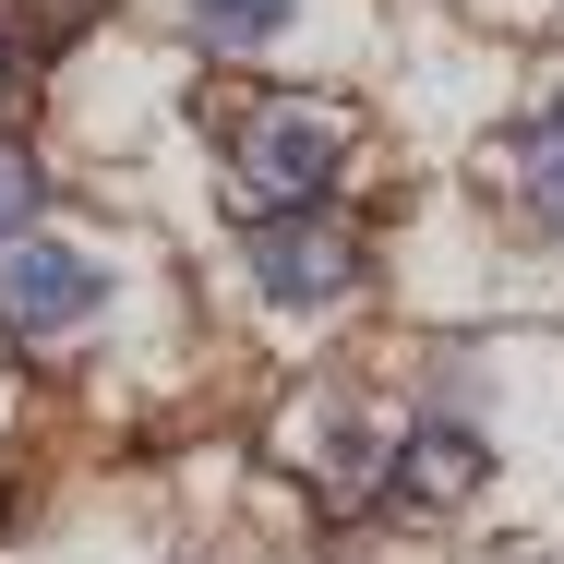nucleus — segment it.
I'll list each match as a JSON object with an SVG mask.
<instances>
[{
	"mask_svg": "<svg viewBox=\"0 0 564 564\" xmlns=\"http://www.w3.org/2000/svg\"><path fill=\"white\" fill-rule=\"evenodd\" d=\"M73 24H85V0H0V36H12V61H24V48L48 61Z\"/></svg>",
	"mask_w": 564,
	"mask_h": 564,
	"instance_id": "6e6552de",
	"label": "nucleus"
},
{
	"mask_svg": "<svg viewBox=\"0 0 564 564\" xmlns=\"http://www.w3.org/2000/svg\"><path fill=\"white\" fill-rule=\"evenodd\" d=\"M480 480H492V433H480V421H409V433H397V492H409V505L445 517Z\"/></svg>",
	"mask_w": 564,
	"mask_h": 564,
	"instance_id": "20e7f679",
	"label": "nucleus"
},
{
	"mask_svg": "<svg viewBox=\"0 0 564 564\" xmlns=\"http://www.w3.org/2000/svg\"><path fill=\"white\" fill-rule=\"evenodd\" d=\"M360 276H372L360 217H337V205H313V217H252V289H264L276 313H337Z\"/></svg>",
	"mask_w": 564,
	"mask_h": 564,
	"instance_id": "7ed1b4c3",
	"label": "nucleus"
},
{
	"mask_svg": "<svg viewBox=\"0 0 564 564\" xmlns=\"http://www.w3.org/2000/svg\"><path fill=\"white\" fill-rule=\"evenodd\" d=\"M348 144H360V120H348L337 97L252 85V97L228 109V205H240V217H313V205L337 193Z\"/></svg>",
	"mask_w": 564,
	"mask_h": 564,
	"instance_id": "f257e3e1",
	"label": "nucleus"
},
{
	"mask_svg": "<svg viewBox=\"0 0 564 564\" xmlns=\"http://www.w3.org/2000/svg\"><path fill=\"white\" fill-rule=\"evenodd\" d=\"M301 12H313V0H181V36L217 48V61H264Z\"/></svg>",
	"mask_w": 564,
	"mask_h": 564,
	"instance_id": "423d86ee",
	"label": "nucleus"
},
{
	"mask_svg": "<svg viewBox=\"0 0 564 564\" xmlns=\"http://www.w3.org/2000/svg\"><path fill=\"white\" fill-rule=\"evenodd\" d=\"M12 73H24V61H12V36H0V97H12Z\"/></svg>",
	"mask_w": 564,
	"mask_h": 564,
	"instance_id": "1a4fd4ad",
	"label": "nucleus"
},
{
	"mask_svg": "<svg viewBox=\"0 0 564 564\" xmlns=\"http://www.w3.org/2000/svg\"><path fill=\"white\" fill-rule=\"evenodd\" d=\"M36 205H48V169H36V156H24L12 132H0V252H12L24 228H36Z\"/></svg>",
	"mask_w": 564,
	"mask_h": 564,
	"instance_id": "0eeeda50",
	"label": "nucleus"
},
{
	"mask_svg": "<svg viewBox=\"0 0 564 564\" xmlns=\"http://www.w3.org/2000/svg\"><path fill=\"white\" fill-rule=\"evenodd\" d=\"M505 181H517L529 228H541V240H564V97H541V109L517 120V144H505Z\"/></svg>",
	"mask_w": 564,
	"mask_h": 564,
	"instance_id": "39448f33",
	"label": "nucleus"
},
{
	"mask_svg": "<svg viewBox=\"0 0 564 564\" xmlns=\"http://www.w3.org/2000/svg\"><path fill=\"white\" fill-rule=\"evenodd\" d=\"M97 325H109V252H85V240H12L0 252V337L61 348V337H97Z\"/></svg>",
	"mask_w": 564,
	"mask_h": 564,
	"instance_id": "f03ea898",
	"label": "nucleus"
}]
</instances>
